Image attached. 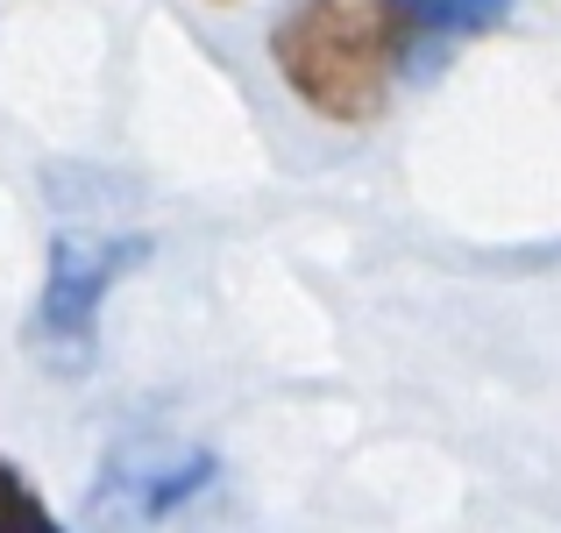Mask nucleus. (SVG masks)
<instances>
[{
    "instance_id": "f257e3e1",
    "label": "nucleus",
    "mask_w": 561,
    "mask_h": 533,
    "mask_svg": "<svg viewBox=\"0 0 561 533\" xmlns=\"http://www.w3.org/2000/svg\"><path fill=\"white\" fill-rule=\"evenodd\" d=\"M271 65L334 128H370L405 65L398 0H291L271 29Z\"/></svg>"
},
{
    "instance_id": "39448f33",
    "label": "nucleus",
    "mask_w": 561,
    "mask_h": 533,
    "mask_svg": "<svg viewBox=\"0 0 561 533\" xmlns=\"http://www.w3.org/2000/svg\"><path fill=\"white\" fill-rule=\"evenodd\" d=\"M0 533H71L50 506H43L36 484L8 463V455H0Z\"/></svg>"
},
{
    "instance_id": "f03ea898",
    "label": "nucleus",
    "mask_w": 561,
    "mask_h": 533,
    "mask_svg": "<svg viewBox=\"0 0 561 533\" xmlns=\"http://www.w3.org/2000/svg\"><path fill=\"white\" fill-rule=\"evenodd\" d=\"M136 263H150V235H100V228H65L43 263V292L28 314V355L57 377L93 363L100 349V314H107L114 285Z\"/></svg>"
},
{
    "instance_id": "7ed1b4c3",
    "label": "nucleus",
    "mask_w": 561,
    "mask_h": 533,
    "mask_svg": "<svg viewBox=\"0 0 561 533\" xmlns=\"http://www.w3.org/2000/svg\"><path fill=\"white\" fill-rule=\"evenodd\" d=\"M214 477H220L214 449H192V441H122V449H107L93 491H85V526L93 533H150L171 512H185Z\"/></svg>"
},
{
    "instance_id": "20e7f679",
    "label": "nucleus",
    "mask_w": 561,
    "mask_h": 533,
    "mask_svg": "<svg viewBox=\"0 0 561 533\" xmlns=\"http://www.w3.org/2000/svg\"><path fill=\"white\" fill-rule=\"evenodd\" d=\"M398 8H405V57H412V50H448L462 36L497 29L512 0H398Z\"/></svg>"
}]
</instances>
